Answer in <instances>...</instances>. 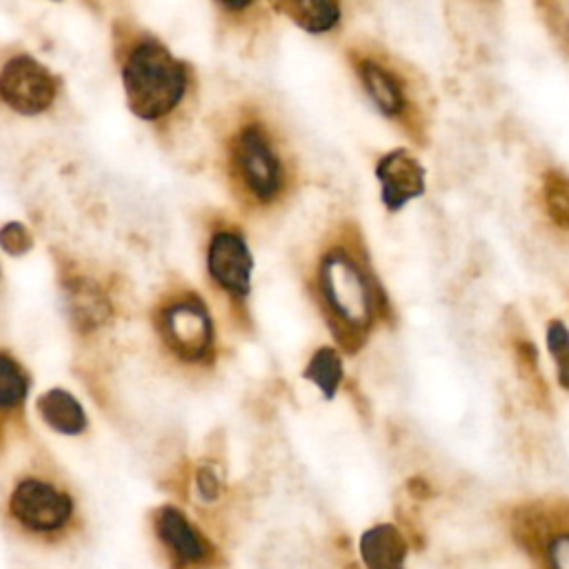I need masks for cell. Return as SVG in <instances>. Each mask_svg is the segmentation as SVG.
Listing matches in <instances>:
<instances>
[{"label":"cell","instance_id":"cell-1","mask_svg":"<svg viewBox=\"0 0 569 569\" xmlns=\"http://www.w3.org/2000/svg\"><path fill=\"white\" fill-rule=\"evenodd\" d=\"M318 287L329 311L338 340L356 351L380 318H387L389 302L362 256L347 247H331L320 260Z\"/></svg>","mask_w":569,"mask_h":569},{"label":"cell","instance_id":"cell-2","mask_svg":"<svg viewBox=\"0 0 569 569\" xmlns=\"http://www.w3.org/2000/svg\"><path fill=\"white\" fill-rule=\"evenodd\" d=\"M500 520L531 569H569V498L536 496L505 505Z\"/></svg>","mask_w":569,"mask_h":569},{"label":"cell","instance_id":"cell-3","mask_svg":"<svg viewBox=\"0 0 569 569\" xmlns=\"http://www.w3.org/2000/svg\"><path fill=\"white\" fill-rule=\"evenodd\" d=\"M122 80L129 109L142 120H158L182 100L187 69L162 44L147 40L129 53Z\"/></svg>","mask_w":569,"mask_h":569},{"label":"cell","instance_id":"cell-4","mask_svg":"<svg viewBox=\"0 0 569 569\" xmlns=\"http://www.w3.org/2000/svg\"><path fill=\"white\" fill-rule=\"evenodd\" d=\"M356 69L365 91L369 93L378 111L396 120L409 138L425 147L429 127L427 109L420 100L425 96V87L416 89V82L411 80L407 69L393 64L389 58L358 56Z\"/></svg>","mask_w":569,"mask_h":569},{"label":"cell","instance_id":"cell-5","mask_svg":"<svg viewBox=\"0 0 569 569\" xmlns=\"http://www.w3.org/2000/svg\"><path fill=\"white\" fill-rule=\"evenodd\" d=\"M76 505L71 496L49 480L24 478L9 496L11 520L29 536L58 540L73 525Z\"/></svg>","mask_w":569,"mask_h":569},{"label":"cell","instance_id":"cell-6","mask_svg":"<svg viewBox=\"0 0 569 569\" xmlns=\"http://www.w3.org/2000/svg\"><path fill=\"white\" fill-rule=\"evenodd\" d=\"M151 527L164 549L169 569H213L220 565L216 545L178 507H158Z\"/></svg>","mask_w":569,"mask_h":569},{"label":"cell","instance_id":"cell-7","mask_svg":"<svg viewBox=\"0 0 569 569\" xmlns=\"http://www.w3.org/2000/svg\"><path fill=\"white\" fill-rule=\"evenodd\" d=\"M167 347L184 358L200 360L213 340V327L204 302L198 296H182L171 300L158 320Z\"/></svg>","mask_w":569,"mask_h":569},{"label":"cell","instance_id":"cell-8","mask_svg":"<svg viewBox=\"0 0 569 569\" xmlns=\"http://www.w3.org/2000/svg\"><path fill=\"white\" fill-rule=\"evenodd\" d=\"M233 164L244 187L262 202L278 196L282 187V167L264 133L244 127L233 142Z\"/></svg>","mask_w":569,"mask_h":569},{"label":"cell","instance_id":"cell-9","mask_svg":"<svg viewBox=\"0 0 569 569\" xmlns=\"http://www.w3.org/2000/svg\"><path fill=\"white\" fill-rule=\"evenodd\" d=\"M58 91L56 78L33 58L16 56L0 73V98L18 113L44 111Z\"/></svg>","mask_w":569,"mask_h":569},{"label":"cell","instance_id":"cell-10","mask_svg":"<svg viewBox=\"0 0 569 569\" xmlns=\"http://www.w3.org/2000/svg\"><path fill=\"white\" fill-rule=\"evenodd\" d=\"M376 176L380 182V198L391 213L420 198L427 189L422 164L405 147L385 153L376 164Z\"/></svg>","mask_w":569,"mask_h":569},{"label":"cell","instance_id":"cell-11","mask_svg":"<svg viewBox=\"0 0 569 569\" xmlns=\"http://www.w3.org/2000/svg\"><path fill=\"white\" fill-rule=\"evenodd\" d=\"M207 267L211 278L227 291L244 296L249 291V278L253 269V258L240 233L220 231L209 242Z\"/></svg>","mask_w":569,"mask_h":569},{"label":"cell","instance_id":"cell-12","mask_svg":"<svg viewBox=\"0 0 569 569\" xmlns=\"http://www.w3.org/2000/svg\"><path fill=\"white\" fill-rule=\"evenodd\" d=\"M360 558L365 569H405L409 542L391 522H378L360 536Z\"/></svg>","mask_w":569,"mask_h":569},{"label":"cell","instance_id":"cell-13","mask_svg":"<svg viewBox=\"0 0 569 569\" xmlns=\"http://www.w3.org/2000/svg\"><path fill=\"white\" fill-rule=\"evenodd\" d=\"M38 411H40V418L53 431H60L67 436H76L87 427V418L80 402L64 389H51L44 396H40Z\"/></svg>","mask_w":569,"mask_h":569},{"label":"cell","instance_id":"cell-14","mask_svg":"<svg viewBox=\"0 0 569 569\" xmlns=\"http://www.w3.org/2000/svg\"><path fill=\"white\" fill-rule=\"evenodd\" d=\"M540 200L549 220L569 231V173L560 169H547L540 182Z\"/></svg>","mask_w":569,"mask_h":569},{"label":"cell","instance_id":"cell-15","mask_svg":"<svg viewBox=\"0 0 569 569\" xmlns=\"http://www.w3.org/2000/svg\"><path fill=\"white\" fill-rule=\"evenodd\" d=\"M284 9L305 31H311V33H325L333 29L340 20V4L327 2V0L289 2Z\"/></svg>","mask_w":569,"mask_h":569},{"label":"cell","instance_id":"cell-16","mask_svg":"<svg viewBox=\"0 0 569 569\" xmlns=\"http://www.w3.org/2000/svg\"><path fill=\"white\" fill-rule=\"evenodd\" d=\"M305 378L320 387L325 398H333L342 380V360L338 351L331 347L318 349L305 369Z\"/></svg>","mask_w":569,"mask_h":569},{"label":"cell","instance_id":"cell-17","mask_svg":"<svg viewBox=\"0 0 569 569\" xmlns=\"http://www.w3.org/2000/svg\"><path fill=\"white\" fill-rule=\"evenodd\" d=\"M547 349L556 365L558 385L569 391V329L560 318H551L547 322Z\"/></svg>","mask_w":569,"mask_h":569},{"label":"cell","instance_id":"cell-18","mask_svg":"<svg viewBox=\"0 0 569 569\" xmlns=\"http://www.w3.org/2000/svg\"><path fill=\"white\" fill-rule=\"evenodd\" d=\"M27 393L24 371L4 353H0V407L18 405Z\"/></svg>","mask_w":569,"mask_h":569},{"label":"cell","instance_id":"cell-19","mask_svg":"<svg viewBox=\"0 0 569 569\" xmlns=\"http://www.w3.org/2000/svg\"><path fill=\"white\" fill-rule=\"evenodd\" d=\"M71 300V307L78 309L76 318L80 320H91V322H100V318L104 316V300L98 296L96 289L91 287H84V284H78L73 289V293L69 296Z\"/></svg>","mask_w":569,"mask_h":569},{"label":"cell","instance_id":"cell-20","mask_svg":"<svg viewBox=\"0 0 569 569\" xmlns=\"http://www.w3.org/2000/svg\"><path fill=\"white\" fill-rule=\"evenodd\" d=\"M0 247L13 256H20L24 251H29L31 247V236L27 231L24 224L20 222H9L0 229Z\"/></svg>","mask_w":569,"mask_h":569},{"label":"cell","instance_id":"cell-21","mask_svg":"<svg viewBox=\"0 0 569 569\" xmlns=\"http://www.w3.org/2000/svg\"><path fill=\"white\" fill-rule=\"evenodd\" d=\"M196 485H198V491L204 500L213 502L218 500L220 496V480L216 476V471L211 467H200L198 473H196Z\"/></svg>","mask_w":569,"mask_h":569}]
</instances>
